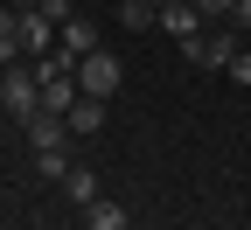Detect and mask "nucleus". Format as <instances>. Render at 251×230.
<instances>
[{
    "label": "nucleus",
    "instance_id": "nucleus-1",
    "mask_svg": "<svg viewBox=\"0 0 251 230\" xmlns=\"http://www.w3.org/2000/svg\"><path fill=\"white\" fill-rule=\"evenodd\" d=\"M0 105H7L14 119H35V112H42V84H35V70H21V63H14V70L0 77Z\"/></svg>",
    "mask_w": 251,
    "mask_h": 230
},
{
    "label": "nucleus",
    "instance_id": "nucleus-2",
    "mask_svg": "<svg viewBox=\"0 0 251 230\" xmlns=\"http://www.w3.org/2000/svg\"><path fill=\"white\" fill-rule=\"evenodd\" d=\"M77 84H84V98H112L119 91V56H105V49L77 56Z\"/></svg>",
    "mask_w": 251,
    "mask_h": 230
},
{
    "label": "nucleus",
    "instance_id": "nucleus-3",
    "mask_svg": "<svg viewBox=\"0 0 251 230\" xmlns=\"http://www.w3.org/2000/svg\"><path fill=\"white\" fill-rule=\"evenodd\" d=\"M188 63H209V70H230V56H237V28H216V35H196V42H181Z\"/></svg>",
    "mask_w": 251,
    "mask_h": 230
},
{
    "label": "nucleus",
    "instance_id": "nucleus-4",
    "mask_svg": "<svg viewBox=\"0 0 251 230\" xmlns=\"http://www.w3.org/2000/svg\"><path fill=\"white\" fill-rule=\"evenodd\" d=\"M28 147H35V153H63V147H70V119H63V112H35V119H28Z\"/></svg>",
    "mask_w": 251,
    "mask_h": 230
},
{
    "label": "nucleus",
    "instance_id": "nucleus-5",
    "mask_svg": "<svg viewBox=\"0 0 251 230\" xmlns=\"http://www.w3.org/2000/svg\"><path fill=\"white\" fill-rule=\"evenodd\" d=\"M21 49L28 56H56V21L35 14V7H21Z\"/></svg>",
    "mask_w": 251,
    "mask_h": 230
},
{
    "label": "nucleus",
    "instance_id": "nucleus-6",
    "mask_svg": "<svg viewBox=\"0 0 251 230\" xmlns=\"http://www.w3.org/2000/svg\"><path fill=\"white\" fill-rule=\"evenodd\" d=\"M161 28L175 42H196L202 35V7H196V0H175V7H161Z\"/></svg>",
    "mask_w": 251,
    "mask_h": 230
},
{
    "label": "nucleus",
    "instance_id": "nucleus-7",
    "mask_svg": "<svg viewBox=\"0 0 251 230\" xmlns=\"http://www.w3.org/2000/svg\"><path fill=\"white\" fill-rule=\"evenodd\" d=\"M56 49H63V56H91V49H98V28H91L84 14H70V21L56 28Z\"/></svg>",
    "mask_w": 251,
    "mask_h": 230
},
{
    "label": "nucleus",
    "instance_id": "nucleus-8",
    "mask_svg": "<svg viewBox=\"0 0 251 230\" xmlns=\"http://www.w3.org/2000/svg\"><path fill=\"white\" fill-rule=\"evenodd\" d=\"M63 195H70L77 209H91V203H98V175H91V168H70V175H63Z\"/></svg>",
    "mask_w": 251,
    "mask_h": 230
},
{
    "label": "nucleus",
    "instance_id": "nucleus-9",
    "mask_svg": "<svg viewBox=\"0 0 251 230\" xmlns=\"http://www.w3.org/2000/svg\"><path fill=\"white\" fill-rule=\"evenodd\" d=\"M126 223H133V216H126L119 203H105V195H98V203L84 209V230H126Z\"/></svg>",
    "mask_w": 251,
    "mask_h": 230
},
{
    "label": "nucleus",
    "instance_id": "nucleus-10",
    "mask_svg": "<svg viewBox=\"0 0 251 230\" xmlns=\"http://www.w3.org/2000/svg\"><path fill=\"white\" fill-rule=\"evenodd\" d=\"M105 126V98H77L70 105V133H98Z\"/></svg>",
    "mask_w": 251,
    "mask_h": 230
},
{
    "label": "nucleus",
    "instance_id": "nucleus-11",
    "mask_svg": "<svg viewBox=\"0 0 251 230\" xmlns=\"http://www.w3.org/2000/svg\"><path fill=\"white\" fill-rule=\"evenodd\" d=\"M153 14H161V7H153V0H126V7H119V21L133 28V35H140V28H153Z\"/></svg>",
    "mask_w": 251,
    "mask_h": 230
},
{
    "label": "nucleus",
    "instance_id": "nucleus-12",
    "mask_svg": "<svg viewBox=\"0 0 251 230\" xmlns=\"http://www.w3.org/2000/svg\"><path fill=\"white\" fill-rule=\"evenodd\" d=\"M196 7H202V21H224V14L237 7V0H196Z\"/></svg>",
    "mask_w": 251,
    "mask_h": 230
},
{
    "label": "nucleus",
    "instance_id": "nucleus-13",
    "mask_svg": "<svg viewBox=\"0 0 251 230\" xmlns=\"http://www.w3.org/2000/svg\"><path fill=\"white\" fill-rule=\"evenodd\" d=\"M230 77H237V84H244V91H251V56H244V49H237V56H230Z\"/></svg>",
    "mask_w": 251,
    "mask_h": 230
},
{
    "label": "nucleus",
    "instance_id": "nucleus-14",
    "mask_svg": "<svg viewBox=\"0 0 251 230\" xmlns=\"http://www.w3.org/2000/svg\"><path fill=\"white\" fill-rule=\"evenodd\" d=\"M230 21H237V28H251V0H237V7H230Z\"/></svg>",
    "mask_w": 251,
    "mask_h": 230
},
{
    "label": "nucleus",
    "instance_id": "nucleus-15",
    "mask_svg": "<svg viewBox=\"0 0 251 230\" xmlns=\"http://www.w3.org/2000/svg\"><path fill=\"white\" fill-rule=\"evenodd\" d=\"M21 7H42V0H21Z\"/></svg>",
    "mask_w": 251,
    "mask_h": 230
},
{
    "label": "nucleus",
    "instance_id": "nucleus-16",
    "mask_svg": "<svg viewBox=\"0 0 251 230\" xmlns=\"http://www.w3.org/2000/svg\"><path fill=\"white\" fill-rule=\"evenodd\" d=\"M153 7H175V0H153Z\"/></svg>",
    "mask_w": 251,
    "mask_h": 230
}]
</instances>
